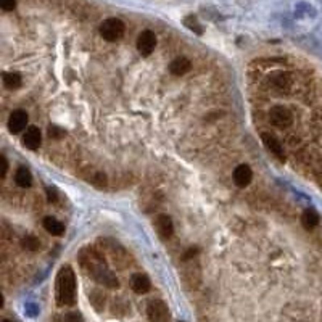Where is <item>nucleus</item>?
<instances>
[{
    "label": "nucleus",
    "mask_w": 322,
    "mask_h": 322,
    "mask_svg": "<svg viewBox=\"0 0 322 322\" xmlns=\"http://www.w3.org/2000/svg\"><path fill=\"white\" fill-rule=\"evenodd\" d=\"M63 322H84V320H83V317H81L77 313H69V314L65 316Z\"/></svg>",
    "instance_id": "393cba45"
},
{
    "label": "nucleus",
    "mask_w": 322,
    "mask_h": 322,
    "mask_svg": "<svg viewBox=\"0 0 322 322\" xmlns=\"http://www.w3.org/2000/svg\"><path fill=\"white\" fill-rule=\"evenodd\" d=\"M47 195H48V201H52V203H55V201L58 200V194L57 190L52 189V187H47Z\"/></svg>",
    "instance_id": "a878e982"
},
{
    "label": "nucleus",
    "mask_w": 322,
    "mask_h": 322,
    "mask_svg": "<svg viewBox=\"0 0 322 322\" xmlns=\"http://www.w3.org/2000/svg\"><path fill=\"white\" fill-rule=\"evenodd\" d=\"M0 163H2V173H0V177L5 179L7 171H8V161H7V158H5V156H0Z\"/></svg>",
    "instance_id": "bb28decb"
},
{
    "label": "nucleus",
    "mask_w": 322,
    "mask_h": 322,
    "mask_svg": "<svg viewBox=\"0 0 322 322\" xmlns=\"http://www.w3.org/2000/svg\"><path fill=\"white\" fill-rule=\"evenodd\" d=\"M90 301H92V303H94V306L97 308V309H100V305H98V301H100V303H105V295L102 293V291H98V290H95L94 291V293L92 295H90Z\"/></svg>",
    "instance_id": "4be33fe9"
},
{
    "label": "nucleus",
    "mask_w": 322,
    "mask_h": 322,
    "mask_svg": "<svg viewBox=\"0 0 322 322\" xmlns=\"http://www.w3.org/2000/svg\"><path fill=\"white\" fill-rule=\"evenodd\" d=\"M126 26L118 18H108L100 24V36H102L108 42H116L124 36Z\"/></svg>",
    "instance_id": "7ed1b4c3"
},
{
    "label": "nucleus",
    "mask_w": 322,
    "mask_h": 322,
    "mask_svg": "<svg viewBox=\"0 0 322 322\" xmlns=\"http://www.w3.org/2000/svg\"><path fill=\"white\" fill-rule=\"evenodd\" d=\"M79 261H81V266L89 273V276H92L98 284L110 287V288H116L119 285L116 276L108 269L106 263H103L105 259L98 251H95L92 248L83 250L79 255Z\"/></svg>",
    "instance_id": "f257e3e1"
},
{
    "label": "nucleus",
    "mask_w": 322,
    "mask_h": 322,
    "mask_svg": "<svg viewBox=\"0 0 322 322\" xmlns=\"http://www.w3.org/2000/svg\"><path fill=\"white\" fill-rule=\"evenodd\" d=\"M100 244L103 245V250L110 255V259H112V263L118 267V269H124L129 264V256L126 253V250L115 244L112 240H100Z\"/></svg>",
    "instance_id": "20e7f679"
},
{
    "label": "nucleus",
    "mask_w": 322,
    "mask_h": 322,
    "mask_svg": "<svg viewBox=\"0 0 322 322\" xmlns=\"http://www.w3.org/2000/svg\"><path fill=\"white\" fill-rule=\"evenodd\" d=\"M40 142H42V134H40V130L34 126L28 127L23 136V144L26 145V148L37 150L40 147Z\"/></svg>",
    "instance_id": "ddd939ff"
},
{
    "label": "nucleus",
    "mask_w": 322,
    "mask_h": 322,
    "mask_svg": "<svg viewBox=\"0 0 322 322\" xmlns=\"http://www.w3.org/2000/svg\"><path fill=\"white\" fill-rule=\"evenodd\" d=\"M0 7L5 12H12V10L16 7V0H0Z\"/></svg>",
    "instance_id": "b1692460"
},
{
    "label": "nucleus",
    "mask_w": 322,
    "mask_h": 322,
    "mask_svg": "<svg viewBox=\"0 0 322 322\" xmlns=\"http://www.w3.org/2000/svg\"><path fill=\"white\" fill-rule=\"evenodd\" d=\"M190 68H192V63H190V60L185 57H177L176 60H173L169 65V71L173 73L174 76H184L185 73L190 71Z\"/></svg>",
    "instance_id": "2eb2a0df"
},
{
    "label": "nucleus",
    "mask_w": 322,
    "mask_h": 322,
    "mask_svg": "<svg viewBox=\"0 0 322 322\" xmlns=\"http://www.w3.org/2000/svg\"><path fill=\"white\" fill-rule=\"evenodd\" d=\"M269 123L277 129H287L293 124V115L287 106L276 105L269 110Z\"/></svg>",
    "instance_id": "39448f33"
},
{
    "label": "nucleus",
    "mask_w": 322,
    "mask_h": 322,
    "mask_svg": "<svg viewBox=\"0 0 322 322\" xmlns=\"http://www.w3.org/2000/svg\"><path fill=\"white\" fill-rule=\"evenodd\" d=\"M44 227L48 234H52V235H63L65 232V226L63 223H60L58 219L52 218V216H47L44 219Z\"/></svg>",
    "instance_id": "f3484780"
},
{
    "label": "nucleus",
    "mask_w": 322,
    "mask_h": 322,
    "mask_svg": "<svg viewBox=\"0 0 322 322\" xmlns=\"http://www.w3.org/2000/svg\"><path fill=\"white\" fill-rule=\"evenodd\" d=\"M48 137L50 139H63L65 137V130L62 127H58V126H50L48 127Z\"/></svg>",
    "instance_id": "412c9836"
},
{
    "label": "nucleus",
    "mask_w": 322,
    "mask_h": 322,
    "mask_svg": "<svg viewBox=\"0 0 322 322\" xmlns=\"http://www.w3.org/2000/svg\"><path fill=\"white\" fill-rule=\"evenodd\" d=\"M185 26H187L189 29H192V31H195L197 34H201V28H200V24L197 23V19H195L194 16H189V18L185 19Z\"/></svg>",
    "instance_id": "5701e85b"
},
{
    "label": "nucleus",
    "mask_w": 322,
    "mask_h": 322,
    "mask_svg": "<svg viewBox=\"0 0 322 322\" xmlns=\"http://www.w3.org/2000/svg\"><path fill=\"white\" fill-rule=\"evenodd\" d=\"M28 126V113L24 110H15L8 118V130L12 134H21Z\"/></svg>",
    "instance_id": "6e6552de"
},
{
    "label": "nucleus",
    "mask_w": 322,
    "mask_h": 322,
    "mask_svg": "<svg viewBox=\"0 0 322 322\" xmlns=\"http://www.w3.org/2000/svg\"><path fill=\"white\" fill-rule=\"evenodd\" d=\"M251 179H253V171L248 165H240L235 168L234 171V182L237 184V187H247L250 185Z\"/></svg>",
    "instance_id": "f8f14e48"
},
{
    "label": "nucleus",
    "mask_w": 322,
    "mask_h": 322,
    "mask_svg": "<svg viewBox=\"0 0 322 322\" xmlns=\"http://www.w3.org/2000/svg\"><path fill=\"white\" fill-rule=\"evenodd\" d=\"M147 316L150 322H169V311L165 301L152 300L147 306Z\"/></svg>",
    "instance_id": "423d86ee"
},
{
    "label": "nucleus",
    "mask_w": 322,
    "mask_h": 322,
    "mask_svg": "<svg viewBox=\"0 0 322 322\" xmlns=\"http://www.w3.org/2000/svg\"><path fill=\"white\" fill-rule=\"evenodd\" d=\"M4 84L7 89L15 90L18 87H21V76L16 73H5L4 74Z\"/></svg>",
    "instance_id": "6ab92c4d"
},
{
    "label": "nucleus",
    "mask_w": 322,
    "mask_h": 322,
    "mask_svg": "<svg viewBox=\"0 0 322 322\" xmlns=\"http://www.w3.org/2000/svg\"><path fill=\"white\" fill-rule=\"evenodd\" d=\"M76 301V276L74 271L65 266L57 277V303L60 306H71Z\"/></svg>",
    "instance_id": "f03ea898"
},
{
    "label": "nucleus",
    "mask_w": 322,
    "mask_h": 322,
    "mask_svg": "<svg viewBox=\"0 0 322 322\" xmlns=\"http://www.w3.org/2000/svg\"><path fill=\"white\" fill-rule=\"evenodd\" d=\"M261 140H263V144L264 147L267 148V152L273 153L277 159L280 161H284L285 159V153H284V145L280 144V140L273 136V134H269V132H263L261 134Z\"/></svg>",
    "instance_id": "1a4fd4ad"
},
{
    "label": "nucleus",
    "mask_w": 322,
    "mask_h": 322,
    "mask_svg": "<svg viewBox=\"0 0 322 322\" xmlns=\"http://www.w3.org/2000/svg\"><path fill=\"white\" fill-rule=\"evenodd\" d=\"M155 229L161 238H171L174 234L173 219H171L168 214H158L155 219Z\"/></svg>",
    "instance_id": "9d476101"
},
{
    "label": "nucleus",
    "mask_w": 322,
    "mask_h": 322,
    "mask_svg": "<svg viewBox=\"0 0 322 322\" xmlns=\"http://www.w3.org/2000/svg\"><path fill=\"white\" fill-rule=\"evenodd\" d=\"M301 224L306 230L314 229L319 224V214L316 209H305L303 214H301Z\"/></svg>",
    "instance_id": "dca6fc26"
},
{
    "label": "nucleus",
    "mask_w": 322,
    "mask_h": 322,
    "mask_svg": "<svg viewBox=\"0 0 322 322\" xmlns=\"http://www.w3.org/2000/svg\"><path fill=\"white\" fill-rule=\"evenodd\" d=\"M21 245L28 250H31V251H36L40 248V244H39V240L34 237V235H26L23 240H21Z\"/></svg>",
    "instance_id": "aec40b11"
},
{
    "label": "nucleus",
    "mask_w": 322,
    "mask_h": 322,
    "mask_svg": "<svg viewBox=\"0 0 322 322\" xmlns=\"http://www.w3.org/2000/svg\"><path fill=\"white\" fill-rule=\"evenodd\" d=\"M15 182L19 187H23V189L33 184V176H31V173H29V169H26V168H18L16 174H15Z\"/></svg>",
    "instance_id": "a211bd4d"
},
{
    "label": "nucleus",
    "mask_w": 322,
    "mask_h": 322,
    "mask_svg": "<svg viewBox=\"0 0 322 322\" xmlns=\"http://www.w3.org/2000/svg\"><path fill=\"white\" fill-rule=\"evenodd\" d=\"M269 86L276 89V90H280V92H285V90H288L290 84H291V77L288 73H284V71H277V73H273L269 77Z\"/></svg>",
    "instance_id": "9b49d317"
},
{
    "label": "nucleus",
    "mask_w": 322,
    "mask_h": 322,
    "mask_svg": "<svg viewBox=\"0 0 322 322\" xmlns=\"http://www.w3.org/2000/svg\"><path fill=\"white\" fill-rule=\"evenodd\" d=\"M150 287H152V284H150V279L145 274H134L130 277V288H132L136 293L139 295L147 293Z\"/></svg>",
    "instance_id": "4468645a"
},
{
    "label": "nucleus",
    "mask_w": 322,
    "mask_h": 322,
    "mask_svg": "<svg viewBox=\"0 0 322 322\" xmlns=\"http://www.w3.org/2000/svg\"><path fill=\"white\" fill-rule=\"evenodd\" d=\"M156 47V36L152 31H144L140 33L137 37V50L140 52V55L148 57L152 55V52Z\"/></svg>",
    "instance_id": "0eeeda50"
},
{
    "label": "nucleus",
    "mask_w": 322,
    "mask_h": 322,
    "mask_svg": "<svg viewBox=\"0 0 322 322\" xmlns=\"http://www.w3.org/2000/svg\"><path fill=\"white\" fill-rule=\"evenodd\" d=\"M2 322H12V320H7V319H5V320H2Z\"/></svg>",
    "instance_id": "cd10ccee"
}]
</instances>
